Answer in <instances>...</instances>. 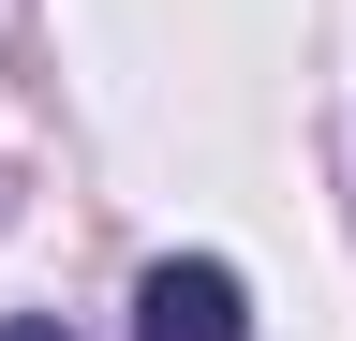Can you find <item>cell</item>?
I'll use <instances>...</instances> for the list:
<instances>
[{
  "instance_id": "obj_1",
  "label": "cell",
  "mask_w": 356,
  "mask_h": 341,
  "mask_svg": "<svg viewBox=\"0 0 356 341\" xmlns=\"http://www.w3.org/2000/svg\"><path fill=\"white\" fill-rule=\"evenodd\" d=\"M238 326H252V297H238L222 252H163L134 282V341H238Z\"/></svg>"
},
{
  "instance_id": "obj_2",
  "label": "cell",
  "mask_w": 356,
  "mask_h": 341,
  "mask_svg": "<svg viewBox=\"0 0 356 341\" xmlns=\"http://www.w3.org/2000/svg\"><path fill=\"white\" fill-rule=\"evenodd\" d=\"M0 341H60V326H0Z\"/></svg>"
}]
</instances>
